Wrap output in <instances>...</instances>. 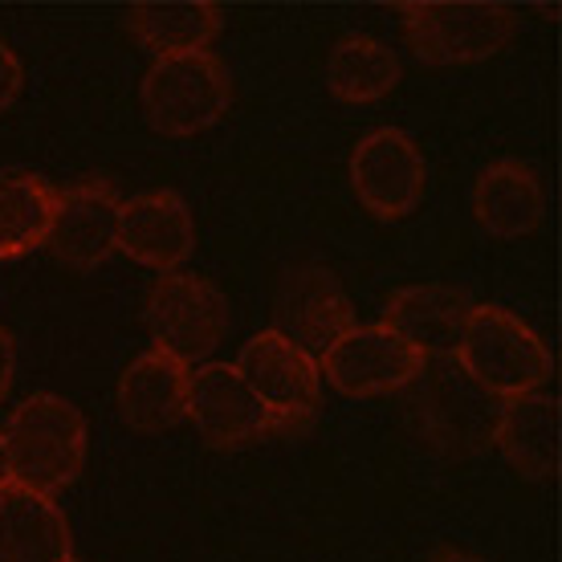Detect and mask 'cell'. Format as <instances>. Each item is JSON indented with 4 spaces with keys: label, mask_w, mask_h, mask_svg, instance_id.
<instances>
[{
    "label": "cell",
    "mask_w": 562,
    "mask_h": 562,
    "mask_svg": "<svg viewBox=\"0 0 562 562\" xmlns=\"http://www.w3.org/2000/svg\"><path fill=\"white\" fill-rule=\"evenodd\" d=\"M404 395H408L412 428L445 461L481 457L497 440L506 400L485 392L452 355L449 359H424Z\"/></svg>",
    "instance_id": "1"
},
{
    "label": "cell",
    "mask_w": 562,
    "mask_h": 562,
    "mask_svg": "<svg viewBox=\"0 0 562 562\" xmlns=\"http://www.w3.org/2000/svg\"><path fill=\"white\" fill-rule=\"evenodd\" d=\"M4 432V457H9V481L42 497H54L82 477L86 464V420L70 400L37 392L21 400L9 416Z\"/></svg>",
    "instance_id": "2"
},
{
    "label": "cell",
    "mask_w": 562,
    "mask_h": 562,
    "mask_svg": "<svg viewBox=\"0 0 562 562\" xmlns=\"http://www.w3.org/2000/svg\"><path fill=\"white\" fill-rule=\"evenodd\" d=\"M452 359L497 400L542 392L554 375V359H550L547 342L521 323L518 314H509L502 306L473 310Z\"/></svg>",
    "instance_id": "3"
},
{
    "label": "cell",
    "mask_w": 562,
    "mask_h": 562,
    "mask_svg": "<svg viewBox=\"0 0 562 562\" xmlns=\"http://www.w3.org/2000/svg\"><path fill=\"white\" fill-rule=\"evenodd\" d=\"M143 114L159 135L188 139L200 131H212L233 106V82L221 57L209 49L200 54L155 57V66L143 74Z\"/></svg>",
    "instance_id": "4"
},
{
    "label": "cell",
    "mask_w": 562,
    "mask_h": 562,
    "mask_svg": "<svg viewBox=\"0 0 562 562\" xmlns=\"http://www.w3.org/2000/svg\"><path fill=\"white\" fill-rule=\"evenodd\" d=\"M147 330L155 338V351L171 355L192 371V363L212 359L225 338V294L196 273H164L147 297Z\"/></svg>",
    "instance_id": "5"
},
{
    "label": "cell",
    "mask_w": 562,
    "mask_h": 562,
    "mask_svg": "<svg viewBox=\"0 0 562 562\" xmlns=\"http://www.w3.org/2000/svg\"><path fill=\"white\" fill-rule=\"evenodd\" d=\"M400 21L408 45L432 66H473L502 54L514 37L506 4H408Z\"/></svg>",
    "instance_id": "6"
},
{
    "label": "cell",
    "mask_w": 562,
    "mask_h": 562,
    "mask_svg": "<svg viewBox=\"0 0 562 562\" xmlns=\"http://www.w3.org/2000/svg\"><path fill=\"white\" fill-rule=\"evenodd\" d=\"M249 392L261 400V408L273 420V432H302L323 404V375L318 363L290 347L281 335L261 330L245 342L240 359L233 363Z\"/></svg>",
    "instance_id": "7"
},
{
    "label": "cell",
    "mask_w": 562,
    "mask_h": 562,
    "mask_svg": "<svg viewBox=\"0 0 562 562\" xmlns=\"http://www.w3.org/2000/svg\"><path fill=\"white\" fill-rule=\"evenodd\" d=\"M351 326V297L330 269L306 261L281 278L278 297H273V335H281L290 347L318 363Z\"/></svg>",
    "instance_id": "8"
},
{
    "label": "cell",
    "mask_w": 562,
    "mask_h": 562,
    "mask_svg": "<svg viewBox=\"0 0 562 562\" xmlns=\"http://www.w3.org/2000/svg\"><path fill=\"white\" fill-rule=\"evenodd\" d=\"M424 355H416L400 335L387 326H359L355 323L335 347L318 359V375L335 392L351 395V400H375V395L404 392L416 371H420Z\"/></svg>",
    "instance_id": "9"
},
{
    "label": "cell",
    "mask_w": 562,
    "mask_h": 562,
    "mask_svg": "<svg viewBox=\"0 0 562 562\" xmlns=\"http://www.w3.org/2000/svg\"><path fill=\"white\" fill-rule=\"evenodd\" d=\"M424 155L420 147L395 127L363 135L351 151V188L359 204L380 221L408 216L424 196Z\"/></svg>",
    "instance_id": "10"
},
{
    "label": "cell",
    "mask_w": 562,
    "mask_h": 562,
    "mask_svg": "<svg viewBox=\"0 0 562 562\" xmlns=\"http://www.w3.org/2000/svg\"><path fill=\"white\" fill-rule=\"evenodd\" d=\"M188 420L212 449H240L273 432L269 412L233 363H200L188 375Z\"/></svg>",
    "instance_id": "11"
},
{
    "label": "cell",
    "mask_w": 562,
    "mask_h": 562,
    "mask_svg": "<svg viewBox=\"0 0 562 562\" xmlns=\"http://www.w3.org/2000/svg\"><path fill=\"white\" fill-rule=\"evenodd\" d=\"M473 310L477 302L457 285H404L387 297L383 326L424 359H449L461 347Z\"/></svg>",
    "instance_id": "12"
},
{
    "label": "cell",
    "mask_w": 562,
    "mask_h": 562,
    "mask_svg": "<svg viewBox=\"0 0 562 562\" xmlns=\"http://www.w3.org/2000/svg\"><path fill=\"white\" fill-rule=\"evenodd\" d=\"M119 249L155 273H176L196 249L192 209L176 192H143L119 212Z\"/></svg>",
    "instance_id": "13"
},
{
    "label": "cell",
    "mask_w": 562,
    "mask_h": 562,
    "mask_svg": "<svg viewBox=\"0 0 562 562\" xmlns=\"http://www.w3.org/2000/svg\"><path fill=\"white\" fill-rule=\"evenodd\" d=\"M119 212H123V200L114 188L78 183L57 196L45 245L74 269L102 266L119 249Z\"/></svg>",
    "instance_id": "14"
},
{
    "label": "cell",
    "mask_w": 562,
    "mask_h": 562,
    "mask_svg": "<svg viewBox=\"0 0 562 562\" xmlns=\"http://www.w3.org/2000/svg\"><path fill=\"white\" fill-rule=\"evenodd\" d=\"M188 367L164 351H147L119 380V412L135 432H168L188 420Z\"/></svg>",
    "instance_id": "15"
},
{
    "label": "cell",
    "mask_w": 562,
    "mask_h": 562,
    "mask_svg": "<svg viewBox=\"0 0 562 562\" xmlns=\"http://www.w3.org/2000/svg\"><path fill=\"white\" fill-rule=\"evenodd\" d=\"M0 562H70V526L54 497L0 485Z\"/></svg>",
    "instance_id": "16"
},
{
    "label": "cell",
    "mask_w": 562,
    "mask_h": 562,
    "mask_svg": "<svg viewBox=\"0 0 562 562\" xmlns=\"http://www.w3.org/2000/svg\"><path fill=\"white\" fill-rule=\"evenodd\" d=\"M493 445L521 477H554L559 473V400L547 392H526L506 400Z\"/></svg>",
    "instance_id": "17"
},
{
    "label": "cell",
    "mask_w": 562,
    "mask_h": 562,
    "mask_svg": "<svg viewBox=\"0 0 562 562\" xmlns=\"http://www.w3.org/2000/svg\"><path fill=\"white\" fill-rule=\"evenodd\" d=\"M473 212H477V225L493 237H530L542 225V212H547L542 183L526 164H514V159L490 164L477 176V188H473Z\"/></svg>",
    "instance_id": "18"
},
{
    "label": "cell",
    "mask_w": 562,
    "mask_h": 562,
    "mask_svg": "<svg viewBox=\"0 0 562 562\" xmlns=\"http://www.w3.org/2000/svg\"><path fill=\"white\" fill-rule=\"evenodd\" d=\"M400 82V57L375 37H342L326 61V86L338 102L367 106L387 99Z\"/></svg>",
    "instance_id": "19"
},
{
    "label": "cell",
    "mask_w": 562,
    "mask_h": 562,
    "mask_svg": "<svg viewBox=\"0 0 562 562\" xmlns=\"http://www.w3.org/2000/svg\"><path fill=\"white\" fill-rule=\"evenodd\" d=\"M127 25L159 57L200 54L225 29V13L216 4H139L127 13Z\"/></svg>",
    "instance_id": "20"
},
{
    "label": "cell",
    "mask_w": 562,
    "mask_h": 562,
    "mask_svg": "<svg viewBox=\"0 0 562 562\" xmlns=\"http://www.w3.org/2000/svg\"><path fill=\"white\" fill-rule=\"evenodd\" d=\"M57 192L37 176H0V261L45 245Z\"/></svg>",
    "instance_id": "21"
},
{
    "label": "cell",
    "mask_w": 562,
    "mask_h": 562,
    "mask_svg": "<svg viewBox=\"0 0 562 562\" xmlns=\"http://www.w3.org/2000/svg\"><path fill=\"white\" fill-rule=\"evenodd\" d=\"M21 82H25V70H21V61L9 45L0 42V111H9L21 94Z\"/></svg>",
    "instance_id": "22"
},
{
    "label": "cell",
    "mask_w": 562,
    "mask_h": 562,
    "mask_svg": "<svg viewBox=\"0 0 562 562\" xmlns=\"http://www.w3.org/2000/svg\"><path fill=\"white\" fill-rule=\"evenodd\" d=\"M13 371H16V351H13V338H9V330L0 326V400L9 395V387H13Z\"/></svg>",
    "instance_id": "23"
},
{
    "label": "cell",
    "mask_w": 562,
    "mask_h": 562,
    "mask_svg": "<svg viewBox=\"0 0 562 562\" xmlns=\"http://www.w3.org/2000/svg\"><path fill=\"white\" fill-rule=\"evenodd\" d=\"M428 562H481V559L477 554H469V550L445 547V550H436V554H428Z\"/></svg>",
    "instance_id": "24"
},
{
    "label": "cell",
    "mask_w": 562,
    "mask_h": 562,
    "mask_svg": "<svg viewBox=\"0 0 562 562\" xmlns=\"http://www.w3.org/2000/svg\"><path fill=\"white\" fill-rule=\"evenodd\" d=\"M0 485H9V457H4V432H0Z\"/></svg>",
    "instance_id": "25"
},
{
    "label": "cell",
    "mask_w": 562,
    "mask_h": 562,
    "mask_svg": "<svg viewBox=\"0 0 562 562\" xmlns=\"http://www.w3.org/2000/svg\"><path fill=\"white\" fill-rule=\"evenodd\" d=\"M70 562H74V559H70Z\"/></svg>",
    "instance_id": "26"
}]
</instances>
